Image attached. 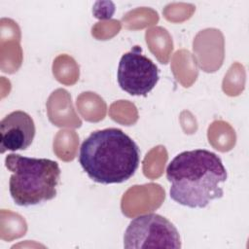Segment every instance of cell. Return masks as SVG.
Here are the masks:
<instances>
[{"mask_svg": "<svg viewBox=\"0 0 249 249\" xmlns=\"http://www.w3.org/2000/svg\"><path fill=\"white\" fill-rule=\"evenodd\" d=\"M5 166L12 172L9 191L17 205L28 207L55 197L61 174L55 160L13 153L6 156Z\"/></svg>", "mask_w": 249, "mask_h": 249, "instance_id": "3", "label": "cell"}, {"mask_svg": "<svg viewBox=\"0 0 249 249\" xmlns=\"http://www.w3.org/2000/svg\"><path fill=\"white\" fill-rule=\"evenodd\" d=\"M124 247L181 248V239L176 227L165 217L149 213L135 217L124 234Z\"/></svg>", "mask_w": 249, "mask_h": 249, "instance_id": "4", "label": "cell"}, {"mask_svg": "<svg viewBox=\"0 0 249 249\" xmlns=\"http://www.w3.org/2000/svg\"><path fill=\"white\" fill-rule=\"evenodd\" d=\"M33 119L26 112L18 110L8 114L0 123V152L26 150L35 137Z\"/></svg>", "mask_w": 249, "mask_h": 249, "instance_id": "6", "label": "cell"}, {"mask_svg": "<svg viewBox=\"0 0 249 249\" xmlns=\"http://www.w3.org/2000/svg\"><path fill=\"white\" fill-rule=\"evenodd\" d=\"M166 178L172 200L190 208H204L224 196L222 185L228 174L219 156L196 149L178 154L166 167Z\"/></svg>", "mask_w": 249, "mask_h": 249, "instance_id": "1", "label": "cell"}, {"mask_svg": "<svg viewBox=\"0 0 249 249\" xmlns=\"http://www.w3.org/2000/svg\"><path fill=\"white\" fill-rule=\"evenodd\" d=\"M117 80L120 88L128 94L146 96L158 84L160 71L157 65L142 53V48L134 46L122 55Z\"/></svg>", "mask_w": 249, "mask_h": 249, "instance_id": "5", "label": "cell"}, {"mask_svg": "<svg viewBox=\"0 0 249 249\" xmlns=\"http://www.w3.org/2000/svg\"><path fill=\"white\" fill-rule=\"evenodd\" d=\"M79 162L92 181L105 185L120 184L134 175L140 163V150L122 129H99L82 143Z\"/></svg>", "mask_w": 249, "mask_h": 249, "instance_id": "2", "label": "cell"}]
</instances>
